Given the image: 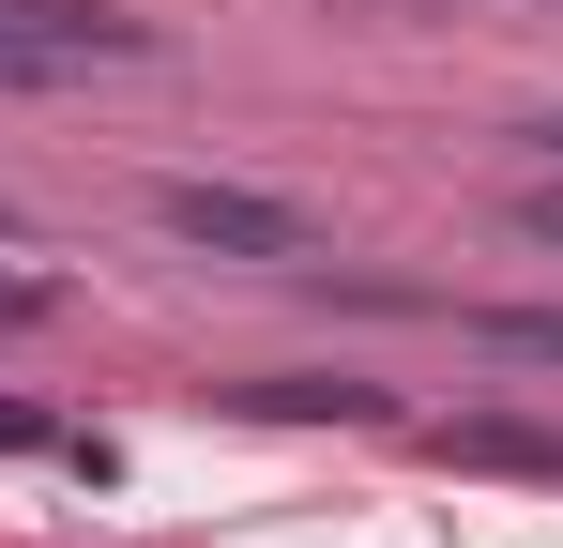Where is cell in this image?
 <instances>
[{
  "label": "cell",
  "mask_w": 563,
  "mask_h": 548,
  "mask_svg": "<svg viewBox=\"0 0 563 548\" xmlns=\"http://www.w3.org/2000/svg\"><path fill=\"white\" fill-rule=\"evenodd\" d=\"M0 244H15V198H0Z\"/></svg>",
  "instance_id": "10"
},
{
  "label": "cell",
  "mask_w": 563,
  "mask_h": 548,
  "mask_svg": "<svg viewBox=\"0 0 563 548\" xmlns=\"http://www.w3.org/2000/svg\"><path fill=\"white\" fill-rule=\"evenodd\" d=\"M0 457H62V472H107V442H77V427H46V412H15V396H0Z\"/></svg>",
  "instance_id": "5"
},
{
  "label": "cell",
  "mask_w": 563,
  "mask_h": 548,
  "mask_svg": "<svg viewBox=\"0 0 563 548\" xmlns=\"http://www.w3.org/2000/svg\"><path fill=\"white\" fill-rule=\"evenodd\" d=\"M472 351L487 365H563V305H472Z\"/></svg>",
  "instance_id": "4"
},
{
  "label": "cell",
  "mask_w": 563,
  "mask_h": 548,
  "mask_svg": "<svg viewBox=\"0 0 563 548\" xmlns=\"http://www.w3.org/2000/svg\"><path fill=\"white\" fill-rule=\"evenodd\" d=\"M518 244H549V260H563V168H533V183H518Z\"/></svg>",
  "instance_id": "7"
},
{
  "label": "cell",
  "mask_w": 563,
  "mask_h": 548,
  "mask_svg": "<svg viewBox=\"0 0 563 548\" xmlns=\"http://www.w3.org/2000/svg\"><path fill=\"white\" fill-rule=\"evenodd\" d=\"M518 138H533V153H549V168H563V107H549V122H518Z\"/></svg>",
  "instance_id": "9"
},
{
  "label": "cell",
  "mask_w": 563,
  "mask_h": 548,
  "mask_svg": "<svg viewBox=\"0 0 563 548\" xmlns=\"http://www.w3.org/2000/svg\"><path fill=\"white\" fill-rule=\"evenodd\" d=\"M442 457H472V472H563V427H503V412H472V427H442Z\"/></svg>",
  "instance_id": "3"
},
{
  "label": "cell",
  "mask_w": 563,
  "mask_h": 548,
  "mask_svg": "<svg viewBox=\"0 0 563 548\" xmlns=\"http://www.w3.org/2000/svg\"><path fill=\"white\" fill-rule=\"evenodd\" d=\"M46 305H62L46 274H0V336H15V320H46Z\"/></svg>",
  "instance_id": "8"
},
{
  "label": "cell",
  "mask_w": 563,
  "mask_h": 548,
  "mask_svg": "<svg viewBox=\"0 0 563 548\" xmlns=\"http://www.w3.org/2000/svg\"><path fill=\"white\" fill-rule=\"evenodd\" d=\"M153 229H168L184 260H260V274L320 260V213L275 198V183H153Z\"/></svg>",
  "instance_id": "2"
},
{
  "label": "cell",
  "mask_w": 563,
  "mask_h": 548,
  "mask_svg": "<svg viewBox=\"0 0 563 548\" xmlns=\"http://www.w3.org/2000/svg\"><path fill=\"white\" fill-rule=\"evenodd\" d=\"M260 412H380L366 381H260Z\"/></svg>",
  "instance_id": "6"
},
{
  "label": "cell",
  "mask_w": 563,
  "mask_h": 548,
  "mask_svg": "<svg viewBox=\"0 0 563 548\" xmlns=\"http://www.w3.org/2000/svg\"><path fill=\"white\" fill-rule=\"evenodd\" d=\"M153 62V15L122 0H0V91H77V77H122Z\"/></svg>",
  "instance_id": "1"
}]
</instances>
